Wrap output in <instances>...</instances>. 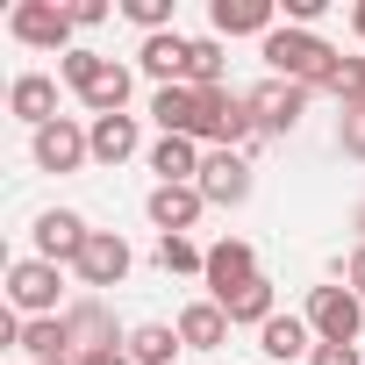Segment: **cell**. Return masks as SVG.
Masks as SVG:
<instances>
[{"mask_svg":"<svg viewBox=\"0 0 365 365\" xmlns=\"http://www.w3.org/2000/svg\"><path fill=\"white\" fill-rule=\"evenodd\" d=\"M86 136H93V165H129V158L143 150L136 115H93V122H86Z\"/></svg>","mask_w":365,"mask_h":365,"instance_id":"obj_17","label":"cell"},{"mask_svg":"<svg viewBox=\"0 0 365 365\" xmlns=\"http://www.w3.org/2000/svg\"><path fill=\"white\" fill-rule=\"evenodd\" d=\"M301 315H308L315 344H358V336H365V301H358L351 287H315Z\"/></svg>","mask_w":365,"mask_h":365,"instance_id":"obj_4","label":"cell"},{"mask_svg":"<svg viewBox=\"0 0 365 365\" xmlns=\"http://www.w3.org/2000/svg\"><path fill=\"white\" fill-rule=\"evenodd\" d=\"M358 244H365V208H358Z\"/></svg>","mask_w":365,"mask_h":365,"instance_id":"obj_38","label":"cell"},{"mask_svg":"<svg viewBox=\"0 0 365 365\" xmlns=\"http://www.w3.org/2000/svg\"><path fill=\"white\" fill-rule=\"evenodd\" d=\"M122 351H129L136 365H172V358L187 351V344H179V322H136Z\"/></svg>","mask_w":365,"mask_h":365,"instance_id":"obj_21","label":"cell"},{"mask_svg":"<svg viewBox=\"0 0 365 365\" xmlns=\"http://www.w3.org/2000/svg\"><path fill=\"white\" fill-rule=\"evenodd\" d=\"M150 122H158V136H194L201 93H194V86H158V93H150Z\"/></svg>","mask_w":365,"mask_h":365,"instance_id":"obj_20","label":"cell"},{"mask_svg":"<svg viewBox=\"0 0 365 365\" xmlns=\"http://www.w3.org/2000/svg\"><path fill=\"white\" fill-rule=\"evenodd\" d=\"M187 65H194V36H179V29L143 36V51H136V72L158 86H187Z\"/></svg>","mask_w":365,"mask_h":365,"instance_id":"obj_12","label":"cell"},{"mask_svg":"<svg viewBox=\"0 0 365 365\" xmlns=\"http://www.w3.org/2000/svg\"><path fill=\"white\" fill-rule=\"evenodd\" d=\"M58 301H65V265H51V258H36V251L8 265V308H15V315H29V322H36V315H65Z\"/></svg>","mask_w":365,"mask_h":365,"instance_id":"obj_2","label":"cell"},{"mask_svg":"<svg viewBox=\"0 0 365 365\" xmlns=\"http://www.w3.org/2000/svg\"><path fill=\"white\" fill-rule=\"evenodd\" d=\"M201 143L194 136H158L150 143V172H158V187H194V179H201Z\"/></svg>","mask_w":365,"mask_h":365,"instance_id":"obj_16","label":"cell"},{"mask_svg":"<svg viewBox=\"0 0 365 365\" xmlns=\"http://www.w3.org/2000/svg\"><path fill=\"white\" fill-rule=\"evenodd\" d=\"M208 22H215V36L230 43V36H272L279 29V0H215L208 8Z\"/></svg>","mask_w":365,"mask_h":365,"instance_id":"obj_14","label":"cell"},{"mask_svg":"<svg viewBox=\"0 0 365 365\" xmlns=\"http://www.w3.org/2000/svg\"><path fill=\"white\" fill-rule=\"evenodd\" d=\"M258 351H265L272 365H294V358H308V351H315V329H308V315H272V322L258 329Z\"/></svg>","mask_w":365,"mask_h":365,"instance_id":"obj_19","label":"cell"},{"mask_svg":"<svg viewBox=\"0 0 365 365\" xmlns=\"http://www.w3.org/2000/svg\"><path fill=\"white\" fill-rule=\"evenodd\" d=\"M122 15H129L143 36H165V29H172V0H122Z\"/></svg>","mask_w":365,"mask_h":365,"instance_id":"obj_28","label":"cell"},{"mask_svg":"<svg viewBox=\"0 0 365 365\" xmlns=\"http://www.w3.org/2000/svg\"><path fill=\"white\" fill-rule=\"evenodd\" d=\"M43 365H79V358H43Z\"/></svg>","mask_w":365,"mask_h":365,"instance_id":"obj_37","label":"cell"},{"mask_svg":"<svg viewBox=\"0 0 365 365\" xmlns=\"http://www.w3.org/2000/svg\"><path fill=\"white\" fill-rule=\"evenodd\" d=\"M8 115L29 122V136L51 129V122H58V79H51V72H22V79L8 86Z\"/></svg>","mask_w":365,"mask_h":365,"instance_id":"obj_15","label":"cell"},{"mask_svg":"<svg viewBox=\"0 0 365 365\" xmlns=\"http://www.w3.org/2000/svg\"><path fill=\"white\" fill-rule=\"evenodd\" d=\"M58 72H65V86H72V93H86V86H93V79L108 72V58L79 43V51H65V58H58Z\"/></svg>","mask_w":365,"mask_h":365,"instance_id":"obj_27","label":"cell"},{"mask_svg":"<svg viewBox=\"0 0 365 365\" xmlns=\"http://www.w3.org/2000/svg\"><path fill=\"white\" fill-rule=\"evenodd\" d=\"M36 258H51V265H79V251H86V215H72V208H43L36 215Z\"/></svg>","mask_w":365,"mask_h":365,"instance_id":"obj_10","label":"cell"},{"mask_svg":"<svg viewBox=\"0 0 365 365\" xmlns=\"http://www.w3.org/2000/svg\"><path fill=\"white\" fill-rule=\"evenodd\" d=\"M344 287H351V294H358V301H365V244H358V251H351V258H344Z\"/></svg>","mask_w":365,"mask_h":365,"instance_id":"obj_34","label":"cell"},{"mask_svg":"<svg viewBox=\"0 0 365 365\" xmlns=\"http://www.w3.org/2000/svg\"><path fill=\"white\" fill-rule=\"evenodd\" d=\"M187 86H194V93H208V86H230V43H222V36H194Z\"/></svg>","mask_w":365,"mask_h":365,"instance_id":"obj_24","label":"cell"},{"mask_svg":"<svg viewBox=\"0 0 365 365\" xmlns=\"http://www.w3.org/2000/svg\"><path fill=\"white\" fill-rule=\"evenodd\" d=\"M329 0H287V29H315Z\"/></svg>","mask_w":365,"mask_h":365,"instance_id":"obj_31","label":"cell"},{"mask_svg":"<svg viewBox=\"0 0 365 365\" xmlns=\"http://www.w3.org/2000/svg\"><path fill=\"white\" fill-rule=\"evenodd\" d=\"M301 115H308V86H294V79H258V86H251V122H258V136H294Z\"/></svg>","mask_w":365,"mask_h":365,"instance_id":"obj_6","label":"cell"},{"mask_svg":"<svg viewBox=\"0 0 365 365\" xmlns=\"http://www.w3.org/2000/svg\"><path fill=\"white\" fill-rule=\"evenodd\" d=\"M208 301H230L237 287H251V279H265L258 272V251L244 244V237H222V244H208Z\"/></svg>","mask_w":365,"mask_h":365,"instance_id":"obj_9","label":"cell"},{"mask_svg":"<svg viewBox=\"0 0 365 365\" xmlns=\"http://www.w3.org/2000/svg\"><path fill=\"white\" fill-rule=\"evenodd\" d=\"M308 365H358V344H315Z\"/></svg>","mask_w":365,"mask_h":365,"instance_id":"obj_32","label":"cell"},{"mask_svg":"<svg viewBox=\"0 0 365 365\" xmlns=\"http://www.w3.org/2000/svg\"><path fill=\"white\" fill-rule=\"evenodd\" d=\"M230 329H237V322H230L215 301H187V308H179V344H187V351H222Z\"/></svg>","mask_w":365,"mask_h":365,"instance_id":"obj_18","label":"cell"},{"mask_svg":"<svg viewBox=\"0 0 365 365\" xmlns=\"http://www.w3.org/2000/svg\"><path fill=\"white\" fill-rule=\"evenodd\" d=\"M258 58L272 65V79H294V86H308V93H329L336 72H344V58H336L315 29H287V22L258 43Z\"/></svg>","mask_w":365,"mask_h":365,"instance_id":"obj_1","label":"cell"},{"mask_svg":"<svg viewBox=\"0 0 365 365\" xmlns=\"http://www.w3.org/2000/svg\"><path fill=\"white\" fill-rule=\"evenodd\" d=\"M79 365H136V358H129V351H122V344H115V351H86V358H79Z\"/></svg>","mask_w":365,"mask_h":365,"instance_id":"obj_35","label":"cell"},{"mask_svg":"<svg viewBox=\"0 0 365 365\" xmlns=\"http://www.w3.org/2000/svg\"><path fill=\"white\" fill-rule=\"evenodd\" d=\"M158 265L165 272H208V251L194 237H158Z\"/></svg>","mask_w":365,"mask_h":365,"instance_id":"obj_26","label":"cell"},{"mask_svg":"<svg viewBox=\"0 0 365 365\" xmlns=\"http://www.w3.org/2000/svg\"><path fill=\"white\" fill-rule=\"evenodd\" d=\"M29 158H36V172H79V165H93V136L72 115H58L51 129L29 136Z\"/></svg>","mask_w":365,"mask_h":365,"instance_id":"obj_7","label":"cell"},{"mask_svg":"<svg viewBox=\"0 0 365 365\" xmlns=\"http://www.w3.org/2000/svg\"><path fill=\"white\" fill-rule=\"evenodd\" d=\"M351 36L365 43V0H358V8H351Z\"/></svg>","mask_w":365,"mask_h":365,"instance_id":"obj_36","label":"cell"},{"mask_svg":"<svg viewBox=\"0 0 365 365\" xmlns=\"http://www.w3.org/2000/svg\"><path fill=\"white\" fill-rule=\"evenodd\" d=\"M72 22H79V29H101V22H108V0H72Z\"/></svg>","mask_w":365,"mask_h":365,"instance_id":"obj_33","label":"cell"},{"mask_svg":"<svg viewBox=\"0 0 365 365\" xmlns=\"http://www.w3.org/2000/svg\"><path fill=\"white\" fill-rule=\"evenodd\" d=\"M65 329H72V351H79V358H86V351H115V344H129V336L115 329V315H108L101 294H79V301L65 308Z\"/></svg>","mask_w":365,"mask_h":365,"instance_id":"obj_11","label":"cell"},{"mask_svg":"<svg viewBox=\"0 0 365 365\" xmlns=\"http://www.w3.org/2000/svg\"><path fill=\"white\" fill-rule=\"evenodd\" d=\"M215 308H222L230 322H251V329H265V322L279 315V308H272V279H251V287H237V294L215 301Z\"/></svg>","mask_w":365,"mask_h":365,"instance_id":"obj_25","label":"cell"},{"mask_svg":"<svg viewBox=\"0 0 365 365\" xmlns=\"http://www.w3.org/2000/svg\"><path fill=\"white\" fill-rule=\"evenodd\" d=\"M143 215H150V230H158V237H187V230L208 215V201H201V187H150Z\"/></svg>","mask_w":365,"mask_h":365,"instance_id":"obj_13","label":"cell"},{"mask_svg":"<svg viewBox=\"0 0 365 365\" xmlns=\"http://www.w3.org/2000/svg\"><path fill=\"white\" fill-rule=\"evenodd\" d=\"M129 265H136L129 237H122V230H93L72 272H79V287H93V294H101V287H122V279H129Z\"/></svg>","mask_w":365,"mask_h":365,"instance_id":"obj_8","label":"cell"},{"mask_svg":"<svg viewBox=\"0 0 365 365\" xmlns=\"http://www.w3.org/2000/svg\"><path fill=\"white\" fill-rule=\"evenodd\" d=\"M336 150L365 165V108H344V115H336Z\"/></svg>","mask_w":365,"mask_h":365,"instance_id":"obj_29","label":"cell"},{"mask_svg":"<svg viewBox=\"0 0 365 365\" xmlns=\"http://www.w3.org/2000/svg\"><path fill=\"white\" fill-rule=\"evenodd\" d=\"M15 351H29L36 365H43V358H79V351H72V329H65V315H36V322L22 315V344H15Z\"/></svg>","mask_w":365,"mask_h":365,"instance_id":"obj_23","label":"cell"},{"mask_svg":"<svg viewBox=\"0 0 365 365\" xmlns=\"http://www.w3.org/2000/svg\"><path fill=\"white\" fill-rule=\"evenodd\" d=\"M129 93H136V72L108 58V72H101V79H93L79 101H86V115H129Z\"/></svg>","mask_w":365,"mask_h":365,"instance_id":"obj_22","label":"cell"},{"mask_svg":"<svg viewBox=\"0 0 365 365\" xmlns=\"http://www.w3.org/2000/svg\"><path fill=\"white\" fill-rule=\"evenodd\" d=\"M194 187H201V201H208V208H244V201H251V187H258V172H251V158H244V150H208Z\"/></svg>","mask_w":365,"mask_h":365,"instance_id":"obj_5","label":"cell"},{"mask_svg":"<svg viewBox=\"0 0 365 365\" xmlns=\"http://www.w3.org/2000/svg\"><path fill=\"white\" fill-rule=\"evenodd\" d=\"M344 108H365V58H344V72H336V86H329Z\"/></svg>","mask_w":365,"mask_h":365,"instance_id":"obj_30","label":"cell"},{"mask_svg":"<svg viewBox=\"0 0 365 365\" xmlns=\"http://www.w3.org/2000/svg\"><path fill=\"white\" fill-rule=\"evenodd\" d=\"M8 36L15 43H29V51H79L72 36H79V22H72V8H58V0H15L8 8Z\"/></svg>","mask_w":365,"mask_h":365,"instance_id":"obj_3","label":"cell"}]
</instances>
